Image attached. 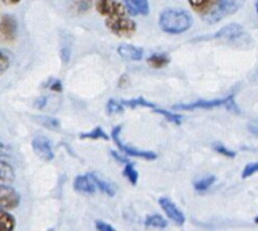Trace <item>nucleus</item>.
I'll list each match as a JSON object with an SVG mask.
<instances>
[{
	"mask_svg": "<svg viewBox=\"0 0 258 231\" xmlns=\"http://www.w3.org/2000/svg\"><path fill=\"white\" fill-rule=\"evenodd\" d=\"M76 5H77L76 6L77 11L83 14L91 9V6H92V0H77Z\"/></svg>",
	"mask_w": 258,
	"mask_h": 231,
	"instance_id": "obj_29",
	"label": "nucleus"
},
{
	"mask_svg": "<svg viewBox=\"0 0 258 231\" xmlns=\"http://www.w3.org/2000/svg\"><path fill=\"white\" fill-rule=\"evenodd\" d=\"M17 226V220L7 210H0V231H11Z\"/></svg>",
	"mask_w": 258,
	"mask_h": 231,
	"instance_id": "obj_17",
	"label": "nucleus"
},
{
	"mask_svg": "<svg viewBox=\"0 0 258 231\" xmlns=\"http://www.w3.org/2000/svg\"><path fill=\"white\" fill-rule=\"evenodd\" d=\"M80 138L85 139H104V141H108V135L106 134V131L103 130L102 127H96V129H93L92 131H89V133H83L80 135Z\"/></svg>",
	"mask_w": 258,
	"mask_h": 231,
	"instance_id": "obj_22",
	"label": "nucleus"
},
{
	"mask_svg": "<svg viewBox=\"0 0 258 231\" xmlns=\"http://www.w3.org/2000/svg\"><path fill=\"white\" fill-rule=\"evenodd\" d=\"M127 10L132 15H148L149 14V0H123Z\"/></svg>",
	"mask_w": 258,
	"mask_h": 231,
	"instance_id": "obj_13",
	"label": "nucleus"
},
{
	"mask_svg": "<svg viewBox=\"0 0 258 231\" xmlns=\"http://www.w3.org/2000/svg\"><path fill=\"white\" fill-rule=\"evenodd\" d=\"M33 150L35 151V154L41 158V160L45 161H51L54 158V151H53V147H51L50 141L43 137V135H37L33 139Z\"/></svg>",
	"mask_w": 258,
	"mask_h": 231,
	"instance_id": "obj_7",
	"label": "nucleus"
},
{
	"mask_svg": "<svg viewBox=\"0 0 258 231\" xmlns=\"http://www.w3.org/2000/svg\"><path fill=\"white\" fill-rule=\"evenodd\" d=\"M17 21L11 15H5L0 19V37L6 41H11L17 35Z\"/></svg>",
	"mask_w": 258,
	"mask_h": 231,
	"instance_id": "obj_11",
	"label": "nucleus"
},
{
	"mask_svg": "<svg viewBox=\"0 0 258 231\" xmlns=\"http://www.w3.org/2000/svg\"><path fill=\"white\" fill-rule=\"evenodd\" d=\"M219 0H188L190 9L199 15H206L216 6Z\"/></svg>",
	"mask_w": 258,
	"mask_h": 231,
	"instance_id": "obj_14",
	"label": "nucleus"
},
{
	"mask_svg": "<svg viewBox=\"0 0 258 231\" xmlns=\"http://www.w3.org/2000/svg\"><path fill=\"white\" fill-rule=\"evenodd\" d=\"M120 130H122V126H116L112 130V139L115 141V143L118 145V147L120 150L128 157H138V158H144V160H156L157 154L156 153H153V151H148V150H140V149H136V147L128 146L126 143L123 142L122 138H120Z\"/></svg>",
	"mask_w": 258,
	"mask_h": 231,
	"instance_id": "obj_4",
	"label": "nucleus"
},
{
	"mask_svg": "<svg viewBox=\"0 0 258 231\" xmlns=\"http://www.w3.org/2000/svg\"><path fill=\"white\" fill-rule=\"evenodd\" d=\"M123 103L122 101H116L114 99H111L107 103V112L108 113H120L123 112Z\"/></svg>",
	"mask_w": 258,
	"mask_h": 231,
	"instance_id": "obj_24",
	"label": "nucleus"
},
{
	"mask_svg": "<svg viewBox=\"0 0 258 231\" xmlns=\"http://www.w3.org/2000/svg\"><path fill=\"white\" fill-rule=\"evenodd\" d=\"M95 227L98 228L99 231H115V227H112L108 223L103 222V220H96L95 222Z\"/></svg>",
	"mask_w": 258,
	"mask_h": 231,
	"instance_id": "obj_30",
	"label": "nucleus"
},
{
	"mask_svg": "<svg viewBox=\"0 0 258 231\" xmlns=\"http://www.w3.org/2000/svg\"><path fill=\"white\" fill-rule=\"evenodd\" d=\"M118 53L122 59L128 60V61H140L144 57V50L142 49L134 46V45H128V43L119 45Z\"/></svg>",
	"mask_w": 258,
	"mask_h": 231,
	"instance_id": "obj_12",
	"label": "nucleus"
},
{
	"mask_svg": "<svg viewBox=\"0 0 258 231\" xmlns=\"http://www.w3.org/2000/svg\"><path fill=\"white\" fill-rule=\"evenodd\" d=\"M10 65H11V61H10V57L6 54L5 51L0 50V76L6 73L9 71Z\"/></svg>",
	"mask_w": 258,
	"mask_h": 231,
	"instance_id": "obj_26",
	"label": "nucleus"
},
{
	"mask_svg": "<svg viewBox=\"0 0 258 231\" xmlns=\"http://www.w3.org/2000/svg\"><path fill=\"white\" fill-rule=\"evenodd\" d=\"M258 173V162H250L243 168V172H242V179H247V177H251L253 175Z\"/></svg>",
	"mask_w": 258,
	"mask_h": 231,
	"instance_id": "obj_27",
	"label": "nucleus"
},
{
	"mask_svg": "<svg viewBox=\"0 0 258 231\" xmlns=\"http://www.w3.org/2000/svg\"><path fill=\"white\" fill-rule=\"evenodd\" d=\"M231 95L223 99H214V100H198L189 104H176L173 105V109H178V111H194V109H212L216 107H222L227 104V101L230 100Z\"/></svg>",
	"mask_w": 258,
	"mask_h": 231,
	"instance_id": "obj_6",
	"label": "nucleus"
},
{
	"mask_svg": "<svg viewBox=\"0 0 258 231\" xmlns=\"http://www.w3.org/2000/svg\"><path fill=\"white\" fill-rule=\"evenodd\" d=\"M51 91H55V92H61L62 91V84L59 83V80H53V84L50 85Z\"/></svg>",
	"mask_w": 258,
	"mask_h": 231,
	"instance_id": "obj_31",
	"label": "nucleus"
},
{
	"mask_svg": "<svg viewBox=\"0 0 258 231\" xmlns=\"http://www.w3.org/2000/svg\"><path fill=\"white\" fill-rule=\"evenodd\" d=\"M216 177L215 176H207V177H202L200 180L195 181V187L196 191H199V192H203V191H207L208 188H211L212 185L215 184Z\"/></svg>",
	"mask_w": 258,
	"mask_h": 231,
	"instance_id": "obj_20",
	"label": "nucleus"
},
{
	"mask_svg": "<svg viewBox=\"0 0 258 231\" xmlns=\"http://www.w3.org/2000/svg\"><path fill=\"white\" fill-rule=\"evenodd\" d=\"M21 204V195L10 184L0 185V210H15Z\"/></svg>",
	"mask_w": 258,
	"mask_h": 231,
	"instance_id": "obj_5",
	"label": "nucleus"
},
{
	"mask_svg": "<svg viewBox=\"0 0 258 231\" xmlns=\"http://www.w3.org/2000/svg\"><path fill=\"white\" fill-rule=\"evenodd\" d=\"M158 25L164 33L177 35V34L185 33L190 29L192 18L185 10L166 9L160 14Z\"/></svg>",
	"mask_w": 258,
	"mask_h": 231,
	"instance_id": "obj_2",
	"label": "nucleus"
},
{
	"mask_svg": "<svg viewBox=\"0 0 258 231\" xmlns=\"http://www.w3.org/2000/svg\"><path fill=\"white\" fill-rule=\"evenodd\" d=\"M19 2H22V0H3V3L7 6H15L18 5Z\"/></svg>",
	"mask_w": 258,
	"mask_h": 231,
	"instance_id": "obj_32",
	"label": "nucleus"
},
{
	"mask_svg": "<svg viewBox=\"0 0 258 231\" xmlns=\"http://www.w3.org/2000/svg\"><path fill=\"white\" fill-rule=\"evenodd\" d=\"M148 64L152 68L160 69V68L166 67L169 64V57L165 54H154L148 59Z\"/></svg>",
	"mask_w": 258,
	"mask_h": 231,
	"instance_id": "obj_19",
	"label": "nucleus"
},
{
	"mask_svg": "<svg viewBox=\"0 0 258 231\" xmlns=\"http://www.w3.org/2000/svg\"><path fill=\"white\" fill-rule=\"evenodd\" d=\"M214 150H215L216 153L222 154V156L229 157V158H234V157H235V151L230 150V149H227V147L224 146V145H222V143H214Z\"/></svg>",
	"mask_w": 258,
	"mask_h": 231,
	"instance_id": "obj_25",
	"label": "nucleus"
},
{
	"mask_svg": "<svg viewBox=\"0 0 258 231\" xmlns=\"http://www.w3.org/2000/svg\"><path fill=\"white\" fill-rule=\"evenodd\" d=\"M39 121H41V125H43V126L49 127V129H58L59 127V123L57 119L54 118H49V117H43V118H39Z\"/></svg>",
	"mask_w": 258,
	"mask_h": 231,
	"instance_id": "obj_28",
	"label": "nucleus"
},
{
	"mask_svg": "<svg viewBox=\"0 0 258 231\" xmlns=\"http://www.w3.org/2000/svg\"><path fill=\"white\" fill-rule=\"evenodd\" d=\"M123 175H124V177H126L127 180L130 181V184L136 185L137 183H138L140 175H138L136 166L133 164H126V166L123 169Z\"/></svg>",
	"mask_w": 258,
	"mask_h": 231,
	"instance_id": "obj_21",
	"label": "nucleus"
},
{
	"mask_svg": "<svg viewBox=\"0 0 258 231\" xmlns=\"http://www.w3.org/2000/svg\"><path fill=\"white\" fill-rule=\"evenodd\" d=\"M73 187L76 189L77 192L84 195H92L96 192V184L93 181L91 173L89 175H79V176L75 179V183H73Z\"/></svg>",
	"mask_w": 258,
	"mask_h": 231,
	"instance_id": "obj_10",
	"label": "nucleus"
},
{
	"mask_svg": "<svg viewBox=\"0 0 258 231\" xmlns=\"http://www.w3.org/2000/svg\"><path fill=\"white\" fill-rule=\"evenodd\" d=\"M254 222H255V223H257V224H258V216H257V218H255V219H254Z\"/></svg>",
	"mask_w": 258,
	"mask_h": 231,
	"instance_id": "obj_34",
	"label": "nucleus"
},
{
	"mask_svg": "<svg viewBox=\"0 0 258 231\" xmlns=\"http://www.w3.org/2000/svg\"><path fill=\"white\" fill-rule=\"evenodd\" d=\"M255 10H257V14H258V0H257V3H255Z\"/></svg>",
	"mask_w": 258,
	"mask_h": 231,
	"instance_id": "obj_33",
	"label": "nucleus"
},
{
	"mask_svg": "<svg viewBox=\"0 0 258 231\" xmlns=\"http://www.w3.org/2000/svg\"><path fill=\"white\" fill-rule=\"evenodd\" d=\"M95 7L104 18L107 29L116 37L130 38L136 34L137 23L123 0H96Z\"/></svg>",
	"mask_w": 258,
	"mask_h": 231,
	"instance_id": "obj_1",
	"label": "nucleus"
},
{
	"mask_svg": "<svg viewBox=\"0 0 258 231\" xmlns=\"http://www.w3.org/2000/svg\"><path fill=\"white\" fill-rule=\"evenodd\" d=\"M91 176H92L93 181H95V184H96L99 191H102L103 194L108 195L110 198L115 196V194H116V185H115L114 183H111V181L108 180H104V179H102V177L99 176L98 173H91Z\"/></svg>",
	"mask_w": 258,
	"mask_h": 231,
	"instance_id": "obj_15",
	"label": "nucleus"
},
{
	"mask_svg": "<svg viewBox=\"0 0 258 231\" xmlns=\"http://www.w3.org/2000/svg\"><path fill=\"white\" fill-rule=\"evenodd\" d=\"M154 111L157 113H160V115H164L169 122L172 123H176V125H181L182 122V117L181 115H177V113L174 112H169V111H166V109H160V108H156L154 107Z\"/></svg>",
	"mask_w": 258,
	"mask_h": 231,
	"instance_id": "obj_23",
	"label": "nucleus"
},
{
	"mask_svg": "<svg viewBox=\"0 0 258 231\" xmlns=\"http://www.w3.org/2000/svg\"><path fill=\"white\" fill-rule=\"evenodd\" d=\"M243 5H245V0H219L215 7L204 15L203 19L210 25H214L237 13Z\"/></svg>",
	"mask_w": 258,
	"mask_h": 231,
	"instance_id": "obj_3",
	"label": "nucleus"
},
{
	"mask_svg": "<svg viewBox=\"0 0 258 231\" xmlns=\"http://www.w3.org/2000/svg\"><path fill=\"white\" fill-rule=\"evenodd\" d=\"M158 204H160L161 208L164 210V212H165L166 216H168L170 220H173V222L177 223V224H184V223H185V215L182 214L181 210H180L170 199L160 198L158 199Z\"/></svg>",
	"mask_w": 258,
	"mask_h": 231,
	"instance_id": "obj_9",
	"label": "nucleus"
},
{
	"mask_svg": "<svg viewBox=\"0 0 258 231\" xmlns=\"http://www.w3.org/2000/svg\"><path fill=\"white\" fill-rule=\"evenodd\" d=\"M15 180V170L9 162L0 160V185L11 184Z\"/></svg>",
	"mask_w": 258,
	"mask_h": 231,
	"instance_id": "obj_16",
	"label": "nucleus"
},
{
	"mask_svg": "<svg viewBox=\"0 0 258 231\" xmlns=\"http://www.w3.org/2000/svg\"><path fill=\"white\" fill-rule=\"evenodd\" d=\"M245 30L238 23H231L229 26H224L215 34V38L226 41V42H237L245 37Z\"/></svg>",
	"mask_w": 258,
	"mask_h": 231,
	"instance_id": "obj_8",
	"label": "nucleus"
},
{
	"mask_svg": "<svg viewBox=\"0 0 258 231\" xmlns=\"http://www.w3.org/2000/svg\"><path fill=\"white\" fill-rule=\"evenodd\" d=\"M145 224L149 227H157V228H164V227L168 226V220L165 218H162L161 215L154 214L149 215L146 220H145Z\"/></svg>",
	"mask_w": 258,
	"mask_h": 231,
	"instance_id": "obj_18",
	"label": "nucleus"
}]
</instances>
